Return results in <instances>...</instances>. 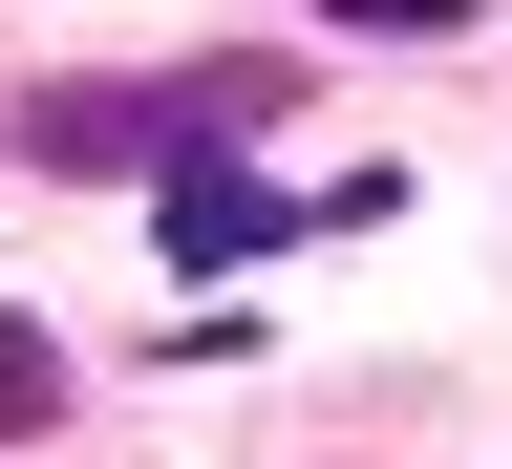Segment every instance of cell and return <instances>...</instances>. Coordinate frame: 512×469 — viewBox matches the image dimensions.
Wrapping results in <instances>:
<instances>
[{"label": "cell", "instance_id": "6da1fadb", "mask_svg": "<svg viewBox=\"0 0 512 469\" xmlns=\"http://www.w3.org/2000/svg\"><path fill=\"white\" fill-rule=\"evenodd\" d=\"M278 107H299L278 64H256V86H235V64H214V86H43L22 150L43 171H171V150H214V128H278Z\"/></svg>", "mask_w": 512, "mask_h": 469}, {"label": "cell", "instance_id": "7a4b0ae2", "mask_svg": "<svg viewBox=\"0 0 512 469\" xmlns=\"http://www.w3.org/2000/svg\"><path fill=\"white\" fill-rule=\"evenodd\" d=\"M150 235L214 278V256H278V171H235V150H171L150 171Z\"/></svg>", "mask_w": 512, "mask_h": 469}, {"label": "cell", "instance_id": "3957f363", "mask_svg": "<svg viewBox=\"0 0 512 469\" xmlns=\"http://www.w3.org/2000/svg\"><path fill=\"white\" fill-rule=\"evenodd\" d=\"M22 427H64V342H43V320H0V448H22Z\"/></svg>", "mask_w": 512, "mask_h": 469}, {"label": "cell", "instance_id": "277c9868", "mask_svg": "<svg viewBox=\"0 0 512 469\" xmlns=\"http://www.w3.org/2000/svg\"><path fill=\"white\" fill-rule=\"evenodd\" d=\"M342 22H427V43H448V22H470V0H342Z\"/></svg>", "mask_w": 512, "mask_h": 469}]
</instances>
